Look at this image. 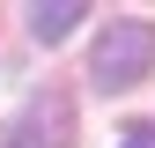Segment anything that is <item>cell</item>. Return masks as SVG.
<instances>
[{
	"instance_id": "3",
	"label": "cell",
	"mask_w": 155,
	"mask_h": 148,
	"mask_svg": "<svg viewBox=\"0 0 155 148\" xmlns=\"http://www.w3.org/2000/svg\"><path fill=\"white\" fill-rule=\"evenodd\" d=\"M74 22H89V8H81V0H59V8L45 0V8H30V30L45 37V45H59V37H74Z\"/></svg>"
},
{
	"instance_id": "2",
	"label": "cell",
	"mask_w": 155,
	"mask_h": 148,
	"mask_svg": "<svg viewBox=\"0 0 155 148\" xmlns=\"http://www.w3.org/2000/svg\"><path fill=\"white\" fill-rule=\"evenodd\" d=\"M0 148H74V104L67 96H30L0 126Z\"/></svg>"
},
{
	"instance_id": "4",
	"label": "cell",
	"mask_w": 155,
	"mask_h": 148,
	"mask_svg": "<svg viewBox=\"0 0 155 148\" xmlns=\"http://www.w3.org/2000/svg\"><path fill=\"white\" fill-rule=\"evenodd\" d=\"M118 148H155V126H126V133H118Z\"/></svg>"
},
{
	"instance_id": "1",
	"label": "cell",
	"mask_w": 155,
	"mask_h": 148,
	"mask_svg": "<svg viewBox=\"0 0 155 148\" xmlns=\"http://www.w3.org/2000/svg\"><path fill=\"white\" fill-rule=\"evenodd\" d=\"M148 67H155V22L148 15H111L104 37H96V52H89V74H96V89H133V82H148Z\"/></svg>"
}]
</instances>
